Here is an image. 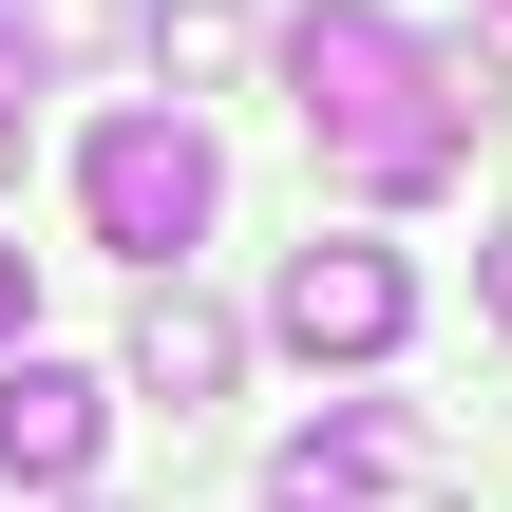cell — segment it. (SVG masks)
<instances>
[{
  "mask_svg": "<svg viewBox=\"0 0 512 512\" xmlns=\"http://www.w3.org/2000/svg\"><path fill=\"white\" fill-rule=\"evenodd\" d=\"M76 209H95V247H133L152 285L209 247V209H228V152L171 114V95H133V114H95L76 133Z\"/></svg>",
  "mask_w": 512,
  "mask_h": 512,
  "instance_id": "obj_2",
  "label": "cell"
},
{
  "mask_svg": "<svg viewBox=\"0 0 512 512\" xmlns=\"http://www.w3.org/2000/svg\"><path fill=\"white\" fill-rule=\"evenodd\" d=\"M418 76H437V114H456V152H475V133L512 114V38H494V19H475V38H418Z\"/></svg>",
  "mask_w": 512,
  "mask_h": 512,
  "instance_id": "obj_7",
  "label": "cell"
},
{
  "mask_svg": "<svg viewBox=\"0 0 512 512\" xmlns=\"http://www.w3.org/2000/svg\"><path fill=\"white\" fill-rule=\"evenodd\" d=\"M152 76H247V0H152Z\"/></svg>",
  "mask_w": 512,
  "mask_h": 512,
  "instance_id": "obj_8",
  "label": "cell"
},
{
  "mask_svg": "<svg viewBox=\"0 0 512 512\" xmlns=\"http://www.w3.org/2000/svg\"><path fill=\"white\" fill-rule=\"evenodd\" d=\"M228 361H247V323H228V304H190V285H152V304H133V399H171V418H190V399H228Z\"/></svg>",
  "mask_w": 512,
  "mask_h": 512,
  "instance_id": "obj_6",
  "label": "cell"
},
{
  "mask_svg": "<svg viewBox=\"0 0 512 512\" xmlns=\"http://www.w3.org/2000/svg\"><path fill=\"white\" fill-rule=\"evenodd\" d=\"M418 475H437V437H418L399 399H342L323 437H285V456H266V512H342V494H418Z\"/></svg>",
  "mask_w": 512,
  "mask_h": 512,
  "instance_id": "obj_4",
  "label": "cell"
},
{
  "mask_svg": "<svg viewBox=\"0 0 512 512\" xmlns=\"http://www.w3.org/2000/svg\"><path fill=\"white\" fill-rule=\"evenodd\" d=\"M95 437H114V380H76V361H0V494H76Z\"/></svg>",
  "mask_w": 512,
  "mask_h": 512,
  "instance_id": "obj_5",
  "label": "cell"
},
{
  "mask_svg": "<svg viewBox=\"0 0 512 512\" xmlns=\"http://www.w3.org/2000/svg\"><path fill=\"white\" fill-rule=\"evenodd\" d=\"M266 323H285L304 361H399V342H418V266H399V247H285Z\"/></svg>",
  "mask_w": 512,
  "mask_h": 512,
  "instance_id": "obj_3",
  "label": "cell"
},
{
  "mask_svg": "<svg viewBox=\"0 0 512 512\" xmlns=\"http://www.w3.org/2000/svg\"><path fill=\"white\" fill-rule=\"evenodd\" d=\"M494 19H512V0H494Z\"/></svg>",
  "mask_w": 512,
  "mask_h": 512,
  "instance_id": "obj_12",
  "label": "cell"
},
{
  "mask_svg": "<svg viewBox=\"0 0 512 512\" xmlns=\"http://www.w3.org/2000/svg\"><path fill=\"white\" fill-rule=\"evenodd\" d=\"M494 304H512V228H494Z\"/></svg>",
  "mask_w": 512,
  "mask_h": 512,
  "instance_id": "obj_11",
  "label": "cell"
},
{
  "mask_svg": "<svg viewBox=\"0 0 512 512\" xmlns=\"http://www.w3.org/2000/svg\"><path fill=\"white\" fill-rule=\"evenodd\" d=\"M19 323H38V266H19V247H0V361H19Z\"/></svg>",
  "mask_w": 512,
  "mask_h": 512,
  "instance_id": "obj_10",
  "label": "cell"
},
{
  "mask_svg": "<svg viewBox=\"0 0 512 512\" xmlns=\"http://www.w3.org/2000/svg\"><path fill=\"white\" fill-rule=\"evenodd\" d=\"M285 95H304L323 171H342L361 209H418V190H456V114H437L418 38H399L380 0H304V19H285Z\"/></svg>",
  "mask_w": 512,
  "mask_h": 512,
  "instance_id": "obj_1",
  "label": "cell"
},
{
  "mask_svg": "<svg viewBox=\"0 0 512 512\" xmlns=\"http://www.w3.org/2000/svg\"><path fill=\"white\" fill-rule=\"evenodd\" d=\"M38 76H57V57H38V19L0 0V133H19V95H38Z\"/></svg>",
  "mask_w": 512,
  "mask_h": 512,
  "instance_id": "obj_9",
  "label": "cell"
}]
</instances>
